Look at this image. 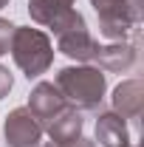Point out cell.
Masks as SVG:
<instances>
[{"label": "cell", "instance_id": "ba28073f", "mask_svg": "<svg viewBox=\"0 0 144 147\" xmlns=\"http://www.w3.org/2000/svg\"><path fill=\"white\" fill-rule=\"evenodd\" d=\"M144 108V85L141 79H127L113 91V113L122 119H139Z\"/></svg>", "mask_w": 144, "mask_h": 147}, {"label": "cell", "instance_id": "8992f818", "mask_svg": "<svg viewBox=\"0 0 144 147\" xmlns=\"http://www.w3.org/2000/svg\"><path fill=\"white\" fill-rule=\"evenodd\" d=\"M57 42H59V51L65 57H71V59H76V62H90L96 57V51H99V42L88 34L85 26L71 28V31H62L57 37Z\"/></svg>", "mask_w": 144, "mask_h": 147}, {"label": "cell", "instance_id": "7c38bea8", "mask_svg": "<svg viewBox=\"0 0 144 147\" xmlns=\"http://www.w3.org/2000/svg\"><path fill=\"white\" fill-rule=\"evenodd\" d=\"M14 23H9V20H0V57L9 54L11 51V37H14Z\"/></svg>", "mask_w": 144, "mask_h": 147}, {"label": "cell", "instance_id": "9a60e30c", "mask_svg": "<svg viewBox=\"0 0 144 147\" xmlns=\"http://www.w3.org/2000/svg\"><path fill=\"white\" fill-rule=\"evenodd\" d=\"M3 6H9V0H0V9H3Z\"/></svg>", "mask_w": 144, "mask_h": 147}, {"label": "cell", "instance_id": "5b68a950", "mask_svg": "<svg viewBox=\"0 0 144 147\" xmlns=\"http://www.w3.org/2000/svg\"><path fill=\"white\" fill-rule=\"evenodd\" d=\"M65 108H68V102H65V96L59 93V88L54 82H37L31 96H28V110H31V116L42 127L54 119L57 113H62Z\"/></svg>", "mask_w": 144, "mask_h": 147}, {"label": "cell", "instance_id": "4fadbf2b", "mask_svg": "<svg viewBox=\"0 0 144 147\" xmlns=\"http://www.w3.org/2000/svg\"><path fill=\"white\" fill-rule=\"evenodd\" d=\"M9 91H11V74H9L3 65H0V99H3Z\"/></svg>", "mask_w": 144, "mask_h": 147}, {"label": "cell", "instance_id": "6da1fadb", "mask_svg": "<svg viewBox=\"0 0 144 147\" xmlns=\"http://www.w3.org/2000/svg\"><path fill=\"white\" fill-rule=\"evenodd\" d=\"M57 88L65 102L76 110H96L105 99V74L93 65H71L57 74Z\"/></svg>", "mask_w": 144, "mask_h": 147}, {"label": "cell", "instance_id": "8fae6325", "mask_svg": "<svg viewBox=\"0 0 144 147\" xmlns=\"http://www.w3.org/2000/svg\"><path fill=\"white\" fill-rule=\"evenodd\" d=\"M73 9V0H28V14L40 26H51L57 17Z\"/></svg>", "mask_w": 144, "mask_h": 147}, {"label": "cell", "instance_id": "277c9868", "mask_svg": "<svg viewBox=\"0 0 144 147\" xmlns=\"http://www.w3.org/2000/svg\"><path fill=\"white\" fill-rule=\"evenodd\" d=\"M3 136L9 147H40L42 125L31 116L28 108H14L3 122Z\"/></svg>", "mask_w": 144, "mask_h": 147}, {"label": "cell", "instance_id": "5bb4252c", "mask_svg": "<svg viewBox=\"0 0 144 147\" xmlns=\"http://www.w3.org/2000/svg\"><path fill=\"white\" fill-rule=\"evenodd\" d=\"M54 147H96L90 139H85V136H76V139H71V142H62V144H54Z\"/></svg>", "mask_w": 144, "mask_h": 147}, {"label": "cell", "instance_id": "52a82bcc", "mask_svg": "<svg viewBox=\"0 0 144 147\" xmlns=\"http://www.w3.org/2000/svg\"><path fill=\"white\" fill-rule=\"evenodd\" d=\"M99 62V71H110V74H124L136 65L139 59V48L127 45V42H113V45H99V51L93 57Z\"/></svg>", "mask_w": 144, "mask_h": 147}, {"label": "cell", "instance_id": "7a4b0ae2", "mask_svg": "<svg viewBox=\"0 0 144 147\" xmlns=\"http://www.w3.org/2000/svg\"><path fill=\"white\" fill-rule=\"evenodd\" d=\"M90 6L99 17V31L108 40L124 42L127 37L139 34L144 0H90Z\"/></svg>", "mask_w": 144, "mask_h": 147}, {"label": "cell", "instance_id": "30bf717a", "mask_svg": "<svg viewBox=\"0 0 144 147\" xmlns=\"http://www.w3.org/2000/svg\"><path fill=\"white\" fill-rule=\"evenodd\" d=\"M45 130H48V136H51L54 144L71 142V139H76V136H82V116H79V110H76V108L68 105L62 113H57L54 119L45 125Z\"/></svg>", "mask_w": 144, "mask_h": 147}, {"label": "cell", "instance_id": "9c48e42d", "mask_svg": "<svg viewBox=\"0 0 144 147\" xmlns=\"http://www.w3.org/2000/svg\"><path fill=\"white\" fill-rule=\"evenodd\" d=\"M96 142L102 147H127L130 144L127 122L113 110L99 113V119H96Z\"/></svg>", "mask_w": 144, "mask_h": 147}, {"label": "cell", "instance_id": "3957f363", "mask_svg": "<svg viewBox=\"0 0 144 147\" xmlns=\"http://www.w3.org/2000/svg\"><path fill=\"white\" fill-rule=\"evenodd\" d=\"M11 57L17 62V68L28 79H34L40 74H45L54 62V45L51 40L42 34L40 28H14L11 37Z\"/></svg>", "mask_w": 144, "mask_h": 147}]
</instances>
